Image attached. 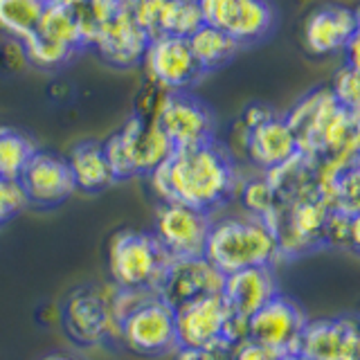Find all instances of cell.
Instances as JSON below:
<instances>
[{"instance_id": "1", "label": "cell", "mask_w": 360, "mask_h": 360, "mask_svg": "<svg viewBox=\"0 0 360 360\" xmlns=\"http://www.w3.org/2000/svg\"><path fill=\"white\" fill-rule=\"evenodd\" d=\"M153 194L160 202H183L212 214L239 191V176L230 153L217 142L174 149L149 174Z\"/></svg>"}, {"instance_id": "2", "label": "cell", "mask_w": 360, "mask_h": 360, "mask_svg": "<svg viewBox=\"0 0 360 360\" xmlns=\"http://www.w3.org/2000/svg\"><path fill=\"white\" fill-rule=\"evenodd\" d=\"M202 257L223 275L245 268H270L279 255L275 228L264 219L232 217L212 221Z\"/></svg>"}, {"instance_id": "3", "label": "cell", "mask_w": 360, "mask_h": 360, "mask_svg": "<svg viewBox=\"0 0 360 360\" xmlns=\"http://www.w3.org/2000/svg\"><path fill=\"white\" fill-rule=\"evenodd\" d=\"M169 257L151 232L120 230L108 241V273L122 290H158Z\"/></svg>"}, {"instance_id": "4", "label": "cell", "mask_w": 360, "mask_h": 360, "mask_svg": "<svg viewBox=\"0 0 360 360\" xmlns=\"http://www.w3.org/2000/svg\"><path fill=\"white\" fill-rule=\"evenodd\" d=\"M174 146L167 135L153 122L142 117H131L112 138L104 144L106 160L115 180H127L133 176H149L155 172L169 155Z\"/></svg>"}, {"instance_id": "5", "label": "cell", "mask_w": 360, "mask_h": 360, "mask_svg": "<svg viewBox=\"0 0 360 360\" xmlns=\"http://www.w3.org/2000/svg\"><path fill=\"white\" fill-rule=\"evenodd\" d=\"M117 340L138 356H167L178 349L174 309L158 295L120 320Z\"/></svg>"}, {"instance_id": "6", "label": "cell", "mask_w": 360, "mask_h": 360, "mask_svg": "<svg viewBox=\"0 0 360 360\" xmlns=\"http://www.w3.org/2000/svg\"><path fill=\"white\" fill-rule=\"evenodd\" d=\"M210 228L212 214L183 202H160L155 207L151 234L169 257V262H176V259L202 257Z\"/></svg>"}, {"instance_id": "7", "label": "cell", "mask_w": 360, "mask_h": 360, "mask_svg": "<svg viewBox=\"0 0 360 360\" xmlns=\"http://www.w3.org/2000/svg\"><path fill=\"white\" fill-rule=\"evenodd\" d=\"M155 124L174 149L214 142V115L210 106L189 90L165 93L155 112Z\"/></svg>"}, {"instance_id": "8", "label": "cell", "mask_w": 360, "mask_h": 360, "mask_svg": "<svg viewBox=\"0 0 360 360\" xmlns=\"http://www.w3.org/2000/svg\"><path fill=\"white\" fill-rule=\"evenodd\" d=\"M63 329L72 342L82 347L117 340V320L110 311V295L97 288H79L63 304Z\"/></svg>"}, {"instance_id": "9", "label": "cell", "mask_w": 360, "mask_h": 360, "mask_svg": "<svg viewBox=\"0 0 360 360\" xmlns=\"http://www.w3.org/2000/svg\"><path fill=\"white\" fill-rule=\"evenodd\" d=\"M202 22L223 30L239 45L262 41L275 25L270 0H198Z\"/></svg>"}, {"instance_id": "10", "label": "cell", "mask_w": 360, "mask_h": 360, "mask_svg": "<svg viewBox=\"0 0 360 360\" xmlns=\"http://www.w3.org/2000/svg\"><path fill=\"white\" fill-rule=\"evenodd\" d=\"M304 326H307V315L297 304L275 295L248 320V340L268 347L279 356H292L297 354Z\"/></svg>"}, {"instance_id": "11", "label": "cell", "mask_w": 360, "mask_h": 360, "mask_svg": "<svg viewBox=\"0 0 360 360\" xmlns=\"http://www.w3.org/2000/svg\"><path fill=\"white\" fill-rule=\"evenodd\" d=\"M144 68L151 82H155L165 93L189 90L205 75L189 50L187 39L178 37H155L144 50Z\"/></svg>"}, {"instance_id": "12", "label": "cell", "mask_w": 360, "mask_h": 360, "mask_svg": "<svg viewBox=\"0 0 360 360\" xmlns=\"http://www.w3.org/2000/svg\"><path fill=\"white\" fill-rule=\"evenodd\" d=\"M176 315V340L185 349H210L225 342V324L230 309L223 295L196 297L174 309Z\"/></svg>"}, {"instance_id": "13", "label": "cell", "mask_w": 360, "mask_h": 360, "mask_svg": "<svg viewBox=\"0 0 360 360\" xmlns=\"http://www.w3.org/2000/svg\"><path fill=\"white\" fill-rule=\"evenodd\" d=\"M297 356L304 360H360L358 320L354 315L307 320Z\"/></svg>"}, {"instance_id": "14", "label": "cell", "mask_w": 360, "mask_h": 360, "mask_svg": "<svg viewBox=\"0 0 360 360\" xmlns=\"http://www.w3.org/2000/svg\"><path fill=\"white\" fill-rule=\"evenodd\" d=\"M223 279L225 275L214 268L205 257L176 259V262L167 264L155 295L172 309H178L180 304H187L196 297L219 295Z\"/></svg>"}, {"instance_id": "15", "label": "cell", "mask_w": 360, "mask_h": 360, "mask_svg": "<svg viewBox=\"0 0 360 360\" xmlns=\"http://www.w3.org/2000/svg\"><path fill=\"white\" fill-rule=\"evenodd\" d=\"M30 205L56 207L75 194V180L68 160L50 151H37L18 176Z\"/></svg>"}, {"instance_id": "16", "label": "cell", "mask_w": 360, "mask_h": 360, "mask_svg": "<svg viewBox=\"0 0 360 360\" xmlns=\"http://www.w3.org/2000/svg\"><path fill=\"white\" fill-rule=\"evenodd\" d=\"M93 48L101 54V59L115 68H133L142 61L149 37L138 27L131 14V0H127L115 16L95 30Z\"/></svg>"}, {"instance_id": "17", "label": "cell", "mask_w": 360, "mask_h": 360, "mask_svg": "<svg viewBox=\"0 0 360 360\" xmlns=\"http://www.w3.org/2000/svg\"><path fill=\"white\" fill-rule=\"evenodd\" d=\"M245 149L250 160L262 167L266 174L286 165L300 153L297 138L288 127L286 117H277L275 112L264 122L245 129Z\"/></svg>"}, {"instance_id": "18", "label": "cell", "mask_w": 360, "mask_h": 360, "mask_svg": "<svg viewBox=\"0 0 360 360\" xmlns=\"http://www.w3.org/2000/svg\"><path fill=\"white\" fill-rule=\"evenodd\" d=\"M358 34V14L342 5H322L307 18L304 41L313 54H329L345 50Z\"/></svg>"}, {"instance_id": "19", "label": "cell", "mask_w": 360, "mask_h": 360, "mask_svg": "<svg viewBox=\"0 0 360 360\" xmlns=\"http://www.w3.org/2000/svg\"><path fill=\"white\" fill-rule=\"evenodd\" d=\"M221 295L232 315L250 320L264 304H268L279 292L270 268H245L239 273L225 275Z\"/></svg>"}, {"instance_id": "20", "label": "cell", "mask_w": 360, "mask_h": 360, "mask_svg": "<svg viewBox=\"0 0 360 360\" xmlns=\"http://www.w3.org/2000/svg\"><path fill=\"white\" fill-rule=\"evenodd\" d=\"M65 160H68V167H70L75 187L86 191V194H97V191L115 183L110 165L106 160V153H104V144L82 142L75 146Z\"/></svg>"}, {"instance_id": "21", "label": "cell", "mask_w": 360, "mask_h": 360, "mask_svg": "<svg viewBox=\"0 0 360 360\" xmlns=\"http://www.w3.org/2000/svg\"><path fill=\"white\" fill-rule=\"evenodd\" d=\"M37 37L59 43L63 48L70 50H82L84 39H82V27H79V16L77 7L68 0H50L43 3V11L37 25Z\"/></svg>"}, {"instance_id": "22", "label": "cell", "mask_w": 360, "mask_h": 360, "mask_svg": "<svg viewBox=\"0 0 360 360\" xmlns=\"http://www.w3.org/2000/svg\"><path fill=\"white\" fill-rule=\"evenodd\" d=\"M187 43H189V50L194 54V59L200 65L202 72L217 70V68L225 65L230 59H234V54L241 48V45L232 37H228L223 30L210 27V25L198 27L187 39Z\"/></svg>"}, {"instance_id": "23", "label": "cell", "mask_w": 360, "mask_h": 360, "mask_svg": "<svg viewBox=\"0 0 360 360\" xmlns=\"http://www.w3.org/2000/svg\"><path fill=\"white\" fill-rule=\"evenodd\" d=\"M41 11V0H0V32L22 43L37 32Z\"/></svg>"}, {"instance_id": "24", "label": "cell", "mask_w": 360, "mask_h": 360, "mask_svg": "<svg viewBox=\"0 0 360 360\" xmlns=\"http://www.w3.org/2000/svg\"><path fill=\"white\" fill-rule=\"evenodd\" d=\"M37 151V144L25 133L0 127V178H18Z\"/></svg>"}, {"instance_id": "25", "label": "cell", "mask_w": 360, "mask_h": 360, "mask_svg": "<svg viewBox=\"0 0 360 360\" xmlns=\"http://www.w3.org/2000/svg\"><path fill=\"white\" fill-rule=\"evenodd\" d=\"M198 3H187V0H167L160 16V37H178L189 39L198 27H202Z\"/></svg>"}, {"instance_id": "26", "label": "cell", "mask_w": 360, "mask_h": 360, "mask_svg": "<svg viewBox=\"0 0 360 360\" xmlns=\"http://www.w3.org/2000/svg\"><path fill=\"white\" fill-rule=\"evenodd\" d=\"M236 194H239L248 217L264 219L268 223L275 219V214L279 210V198L266 178L248 180V183L239 185V191H236Z\"/></svg>"}, {"instance_id": "27", "label": "cell", "mask_w": 360, "mask_h": 360, "mask_svg": "<svg viewBox=\"0 0 360 360\" xmlns=\"http://www.w3.org/2000/svg\"><path fill=\"white\" fill-rule=\"evenodd\" d=\"M358 214L329 212L322 230V243L340 248V250H358Z\"/></svg>"}, {"instance_id": "28", "label": "cell", "mask_w": 360, "mask_h": 360, "mask_svg": "<svg viewBox=\"0 0 360 360\" xmlns=\"http://www.w3.org/2000/svg\"><path fill=\"white\" fill-rule=\"evenodd\" d=\"M22 45V52H25L27 61L34 63L41 70H54V68H61L63 63H68L75 56V50L70 48H63L59 43H52V41H45L37 34H32L30 39H25L20 43Z\"/></svg>"}, {"instance_id": "29", "label": "cell", "mask_w": 360, "mask_h": 360, "mask_svg": "<svg viewBox=\"0 0 360 360\" xmlns=\"http://www.w3.org/2000/svg\"><path fill=\"white\" fill-rule=\"evenodd\" d=\"M331 95L338 101V106H342L347 110L358 112L360 104V84H358V70L352 65H342L340 70L333 77Z\"/></svg>"}, {"instance_id": "30", "label": "cell", "mask_w": 360, "mask_h": 360, "mask_svg": "<svg viewBox=\"0 0 360 360\" xmlns=\"http://www.w3.org/2000/svg\"><path fill=\"white\" fill-rule=\"evenodd\" d=\"M167 0H131V14L138 27L151 39L160 37V16Z\"/></svg>"}, {"instance_id": "31", "label": "cell", "mask_w": 360, "mask_h": 360, "mask_svg": "<svg viewBox=\"0 0 360 360\" xmlns=\"http://www.w3.org/2000/svg\"><path fill=\"white\" fill-rule=\"evenodd\" d=\"M30 205L18 178H0V225Z\"/></svg>"}, {"instance_id": "32", "label": "cell", "mask_w": 360, "mask_h": 360, "mask_svg": "<svg viewBox=\"0 0 360 360\" xmlns=\"http://www.w3.org/2000/svg\"><path fill=\"white\" fill-rule=\"evenodd\" d=\"M174 360H232V345L221 342L210 349H185L178 347L174 352Z\"/></svg>"}, {"instance_id": "33", "label": "cell", "mask_w": 360, "mask_h": 360, "mask_svg": "<svg viewBox=\"0 0 360 360\" xmlns=\"http://www.w3.org/2000/svg\"><path fill=\"white\" fill-rule=\"evenodd\" d=\"M281 356L270 352L268 347H262L252 340H243L239 345H232V360H279Z\"/></svg>"}, {"instance_id": "34", "label": "cell", "mask_w": 360, "mask_h": 360, "mask_svg": "<svg viewBox=\"0 0 360 360\" xmlns=\"http://www.w3.org/2000/svg\"><path fill=\"white\" fill-rule=\"evenodd\" d=\"M41 360H77V358L68 356V354H48V356H43Z\"/></svg>"}, {"instance_id": "35", "label": "cell", "mask_w": 360, "mask_h": 360, "mask_svg": "<svg viewBox=\"0 0 360 360\" xmlns=\"http://www.w3.org/2000/svg\"><path fill=\"white\" fill-rule=\"evenodd\" d=\"M68 3H72V5L77 7V5H82V3H84V0H68Z\"/></svg>"}, {"instance_id": "36", "label": "cell", "mask_w": 360, "mask_h": 360, "mask_svg": "<svg viewBox=\"0 0 360 360\" xmlns=\"http://www.w3.org/2000/svg\"><path fill=\"white\" fill-rule=\"evenodd\" d=\"M187 3H198V0H187Z\"/></svg>"}, {"instance_id": "37", "label": "cell", "mask_w": 360, "mask_h": 360, "mask_svg": "<svg viewBox=\"0 0 360 360\" xmlns=\"http://www.w3.org/2000/svg\"><path fill=\"white\" fill-rule=\"evenodd\" d=\"M41 3H50V0H41Z\"/></svg>"}]
</instances>
